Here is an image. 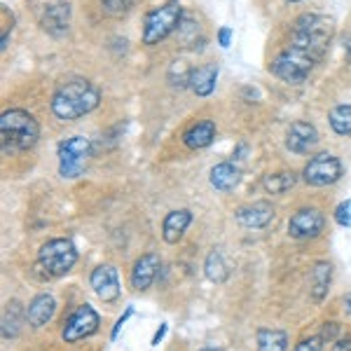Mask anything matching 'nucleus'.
<instances>
[{
	"label": "nucleus",
	"mask_w": 351,
	"mask_h": 351,
	"mask_svg": "<svg viewBox=\"0 0 351 351\" xmlns=\"http://www.w3.org/2000/svg\"><path fill=\"white\" fill-rule=\"evenodd\" d=\"M54 311H56L54 298L49 295V293H40V295L33 298L31 304L26 307V321H28V326H33V328L47 326L49 321H52Z\"/></svg>",
	"instance_id": "nucleus-16"
},
{
	"label": "nucleus",
	"mask_w": 351,
	"mask_h": 351,
	"mask_svg": "<svg viewBox=\"0 0 351 351\" xmlns=\"http://www.w3.org/2000/svg\"><path fill=\"white\" fill-rule=\"evenodd\" d=\"M89 281H92L96 298L104 300V302H115L120 298V276H117V269L112 265H99L92 271Z\"/></svg>",
	"instance_id": "nucleus-11"
},
{
	"label": "nucleus",
	"mask_w": 351,
	"mask_h": 351,
	"mask_svg": "<svg viewBox=\"0 0 351 351\" xmlns=\"http://www.w3.org/2000/svg\"><path fill=\"white\" fill-rule=\"evenodd\" d=\"M24 309L21 304L12 300V302L5 307V314H3V339H14L19 335L21 330V324H24Z\"/></svg>",
	"instance_id": "nucleus-24"
},
{
	"label": "nucleus",
	"mask_w": 351,
	"mask_h": 351,
	"mask_svg": "<svg viewBox=\"0 0 351 351\" xmlns=\"http://www.w3.org/2000/svg\"><path fill=\"white\" fill-rule=\"evenodd\" d=\"M77 263V248L71 239H49L38 251V265L49 276H64Z\"/></svg>",
	"instance_id": "nucleus-5"
},
{
	"label": "nucleus",
	"mask_w": 351,
	"mask_h": 351,
	"mask_svg": "<svg viewBox=\"0 0 351 351\" xmlns=\"http://www.w3.org/2000/svg\"><path fill=\"white\" fill-rule=\"evenodd\" d=\"M134 314V307H127V311L120 316V319L115 321V328H112V332H110V339H117V335H120V330H122V326L127 324V319Z\"/></svg>",
	"instance_id": "nucleus-32"
},
{
	"label": "nucleus",
	"mask_w": 351,
	"mask_h": 351,
	"mask_svg": "<svg viewBox=\"0 0 351 351\" xmlns=\"http://www.w3.org/2000/svg\"><path fill=\"white\" fill-rule=\"evenodd\" d=\"M216 80H218V66L206 64V66L192 71L190 89L197 96H208V94H213V89H216Z\"/></svg>",
	"instance_id": "nucleus-21"
},
{
	"label": "nucleus",
	"mask_w": 351,
	"mask_h": 351,
	"mask_svg": "<svg viewBox=\"0 0 351 351\" xmlns=\"http://www.w3.org/2000/svg\"><path fill=\"white\" fill-rule=\"evenodd\" d=\"M190 223H192V213L188 211V208H178V211L167 213V218H164V223H162L164 241H167V243H178Z\"/></svg>",
	"instance_id": "nucleus-18"
},
{
	"label": "nucleus",
	"mask_w": 351,
	"mask_h": 351,
	"mask_svg": "<svg viewBox=\"0 0 351 351\" xmlns=\"http://www.w3.org/2000/svg\"><path fill=\"white\" fill-rule=\"evenodd\" d=\"M316 143H319V132H316L314 124L298 120L288 127L286 148L291 152H295V155H304V152H309L311 148H316Z\"/></svg>",
	"instance_id": "nucleus-12"
},
{
	"label": "nucleus",
	"mask_w": 351,
	"mask_h": 351,
	"mask_svg": "<svg viewBox=\"0 0 351 351\" xmlns=\"http://www.w3.org/2000/svg\"><path fill=\"white\" fill-rule=\"evenodd\" d=\"M239 178H241V173H239V167H237L234 162H220L211 169V173H208L211 185L220 192L234 190L237 183H239Z\"/></svg>",
	"instance_id": "nucleus-20"
},
{
	"label": "nucleus",
	"mask_w": 351,
	"mask_h": 351,
	"mask_svg": "<svg viewBox=\"0 0 351 351\" xmlns=\"http://www.w3.org/2000/svg\"><path fill=\"white\" fill-rule=\"evenodd\" d=\"M134 0H101V10H104L106 16H112V19H122L132 12Z\"/></svg>",
	"instance_id": "nucleus-27"
},
{
	"label": "nucleus",
	"mask_w": 351,
	"mask_h": 351,
	"mask_svg": "<svg viewBox=\"0 0 351 351\" xmlns=\"http://www.w3.org/2000/svg\"><path fill=\"white\" fill-rule=\"evenodd\" d=\"M164 335H167V324H162L160 328H157V332H155V335H152V347H157V344H160L162 342V339H164Z\"/></svg>",
	"instance_id": "nucleus-35"
},
{
	"label": "nucleus",
	"mask_w": 351,
	"mask_h": 351,
	"mask_svg": "<svg viewBox=\"0 0 351 351\" xmlns=\"http://www.w3.org/2000/svg\"><path fill=\"white\" fill-rule=\"evenodd\" d=\"M162 260L157 253H148V256H141L138 260L134 263V269H132V288L134 291H148L152 286L157 276V269H160Z\"/></svg>",
	"instance_id": "nucleus-14"
},
{
	"label": "nucleus",
	"mask_w": 351,
	"mask_h": 351,
	"mask_svg": "<svg viewBox=\"0 0 351 351\" xmlns=\"http://www.w3.org/2000/svg\"><path fill=\"white\" fill-rule=\"evenodd\" d=\"M202 351H216V349H202Z\"/></svg>",
	"instance_id": "nucleus-39"
},
{
	"label": "nucleus",
	"mask_w": 351,
	"mask_h": 351,
	"mask_svg": "<svg viewBox=\"0 0 351 351\" xmlns=\"http://www.w3.org/2000/svg\"><path fill=\"white\" fill-rule=\"evenodd\" d=\"M190 77H192V68H188L183 64V61H176L171 66V71H169V82H171V87H190Z\"/></svg>",
	"instance_id": "nucleus-28"
},
{
	"label": "nucleus",
	"mask_w": 351,
	"mask_h": 351,
	"mask_svg": "<svg viewBox=\"0 0 351 351\" xmlns=\"http://www.w3.org/2000/svg\"><path fill=\"white\" fill-rule=\"evenodd\" d=\"M230 43H232V28L223 26L218 31V45H220V47H230Z\"/></svg>",
	"instance_id": "nucleus-33"
},
{
	"label": "nucleus",
	"mask_w": 351,
	"mask_h": 351,
	"mask_svg": "<svg viewBox=\"0 0 351 351\" xmlns=\"http://www.w3.org/2000/svg\"><path fill=\"white\" fill-rule=\"evenodd\" d=\"M271 218H274V206H271L269 202H253L237 211V223L243 225V228H253V230L267 228L271 223Z\"/></svg>",
	"instance_id": "nucleus-13"
},
{
	"label": "nucleus",
	"mask_w": 351,
	"mask_h": 351,
	"mask_svg": "<svg viewBox=\"0 0 351 351\" xmlns=\"http://www.w3.org/2000/svg\"><path fill=\"white\" fill-rule=\"evenodd\" d=\"M101 92L84 77H71L61 82L52 96V112L61 122H75L99 108Z\"/></svg>",
	"instance_id": "nucleus-1"
},
{
	"label": "nucleus",
	"mask_w": 351,
	"mask_h": 351,
	"mask_svg": "<svg viewBox=\"0 0 351 351\" xmlns=\"http://www.w3.org/2000/svg\"><path fill=\"white\" fill-rule=\"evenodd\" d=\"M328 120H330V127L335 134L351 136V104L335 106L330 110V115H328Z\"/></svg>",
	"instance_id": "nucleus-26"
},
{
	"label": "nucleus",
	"mask_w": 351,
	"mask_h": 351,
	"mask_svg": "<svg viewBox=\"0 0 351 351\" xmlns=\"http://www.w3.org/2000/svg\"><path fill=\"white\" fill-rule=\"evenodd\" d=\"M324 342H326V339L321 335H314L309 339H302V342L295 347V351H324Z\"/></svg>",
	"instance_id": "nucleus-30"
},
{
	"label": "nucleus",
	"mask_w": 351,
	"mask_h": 351,
	"mask_svg": "<svg viewBox=\"0 0 351 351\" xmlns=\"http://www.w3.org/2000/svg\"><path fill=\"white\" fill-rule=\"evenodd\" d=\"M298 183V173L295 171H279V173H267L263 178V188L269 195H284Z\"/></svg>",
	"instance_id": "nucleus-25"
},
{
	"label": "nucleus",
	"mask_w": 351,
	"mask_h": 351,
	"mask_svg": "<svg viewBox=\"0 0 351 351\" xmlns=\"http://www.w3.org/2000/svg\"><path fill=\"white\" fill-rule=\"evenodd\" d=\"M38 138H40V127H38V120L31 112H26L21 108H12L0 115V143H3V155L33 148V145L38 143Z\"/></svg>",
	"instance_id": "nucleus-3"
},
{
	"label": "nucleus",
	"mask_w": 351,
	"mask_h": 351,
	"mask_svg": "<svg viewBox=\"0 0 351 351\" xmlns=\"http://www.w3.org/2000/svg\"><path fill=\"white\" fill-rule=\"evenodd\" d=\"M344 311H347V314L351 316V293L347 298H344Z\"/></svg>",
	"instance_id": "nucleus-37"
},
{
	"label": "nucleus",
	"mask_w": 351,
	"mask_h": 351,
	"mask_svg": "<svg viewBox=\"0 0 351 351\" xmlns=\"http://www.w3.org/2000/svg\"><path fill=\"white\" fill-rule=\"evenodd\" d=\"M40 24L52 36H64L71 26V5L68 3H54L47 5L40 16Z\"/></svg>",
	"instance_id": "nucleus-15"
},
{
	"label": "nucleus",
	"mask_w": 351,
	"mask_h": 351,
	"mask_svg": "<svg viewBox=\"0 0 351 351\" xmlns=\"http://www.w3.org/2000/svg\"><path fill=\"white\" fill-rule=\"evenodd\" d=\"M335 36V21L324 14H302L295 19L291 33V43L288 47L295 52L304 54L314 64H319L326 56L328 47Z\"/></svg>",
	"instance_id": "nucleus-2"
},
{
	"label": "nucleus",
	"mask_w": 351,
	"mask_h": 351,
	"mask_svg": "<svg viewBox=\"0 0 351 351\" xmlns=\"http://www.w3.org/2000/svg\"><path fill=\"white\" fill-rule=\"evenodd\" d=\"M204 274H206L208 281H213V284H225L230 276V265L225 263V256L220 248H213L211 253H208L206 263H204Z\"/></svg>",
	"instance_id": "nucleus-22"
},
{
	"label": "nucleus",
	"mask_w": 351,
	"mask_h": 351,
	"mask_svg": "<svg viewBox=\"0 0 351 351\" xmlns=\"http://www.w3.org/2000/svg\"><path fill=\"white\" fill-rule=\"evenodd\" d=\"M339 176H342V164H339L337 157L330 155V152H319V155H314L302 171L304 183L311 185V188H326V185L337 183Z\"/></svg>",
	"instance_id": "nucleus-8"
},
{
	"label": "nucleus",
	"mask_w": 351,
	"mask_h": 351,
	"mask_svg": "<svg viewBox=\"0 0 351 351\" xmlns=\"http://www.w3.org/2000/svg\"><path fill=\"white\" fill-rule=\"evenodd\" d=\"M339 335V324H335V321H328V324H324V330H321V337L328 339V342H332Z\"/></svg>",
	"instance_id": "nucleus-31"
},
{
	"label": "nucleus",
	"mask_w": 351,
	"mask_h": 351,
	"mask_svg": "<svg viewBox=\"0 0 351 351\" xmlns=\"http://www.w3.org/2000/svg\"><path fill=\"white\" fill-rule=\"evenodd\" d=\"M335 223L342 225V228H351V199L342 202L335 208Z\"/></svg>",
	"instance_id": "nucleus-29"
},
{
	"label": "nucleus",
	"mask_w": 351,
	"mask_h": 351,
	"mask_svg": "<svg viewBox=\"0 0 351 351\" xmlns=\"http://www.w3.org/2000/svg\"><path fill=\"white\" fill-rule=\"evenodd\" d=\"M314 61L302 56L295 49L286 47L284 52L274 59L271 64V73H274L279 80H284L286 84H302L309 77V73L314 71Z\"/></svg>",
	"instance_id": "nucleus-7"
},
{
	"label": "nucleus",
	"mask_w": 351,
	"mask_h": 351,
	"mask_svg": "<svg viewBox=\"0 0 351 351\" xmlns=\"http://www.w3.org/2000/svg\"><path fill=\"white\" fill-rule=\"evenodd\" d=\"M101 326V319L96 314L94 307L89 304H80L71 316L64 321V328H61V337L64 342H77V339L92 337Z\"/></svg>",
	"instance_id": "nucleus-9"
},
{
	"label": "nucleus",
	"mask_w": 351,
	"mask_h": 351,
	"mask_svg": "<svg viewBox=\"0 0 351 351\" xmlns=\"http://www.w3.org/2000/svg\"><path fill=\"white\" fill-rule=\"evenodd\" d=\"M330 279H332V267L330 263L321 260L316 263L314 267L309 271V295L314 302H321L326 295H328V286H330Z\"/></svg>",
	"instance_id": "nucleus-19"
},
{
	"label": "nucleus",
	"mask_w": 351,
	"mask_h": 351,
	"mask_svg": "<svg viewBox=\"0 0 351 351\" xmlns=\"http://www.w3.org/2000/svg\"><path fill=\"white\" fill-rule=\"evenodd\" d=\"M332 351H351V337H342L332 344Z\"/></svg>",
	"instance_id": "nucleus-34"
},
{
	"label": "nucleus",
	"mask_w": 351,
	"mask_h": 351,
	"mask_svg": "<svg viewBox=\"0 0 351 351\" xmlns=\"http://www.w3.org/2000/svg\"><path fill=\"white\" fill-rule=\"evenodd\" d=\"M344 56H347V61L351 64V38H347V40H344Z\"/></svg>",
	"instance_id": "nucleus-36"
},
{
	"label": "nucleus",
	"mask_w": 351,
	"mask_h": 351,
	"mask_svg": "<svg viewBox=\"0 0 351 351\" xmlns=\"http://www.w3.org/2000/svg\"><path fill=\"white\" fill-rule=\"evenodd\" d=\"M56 155H59V173L64 178H77L84 171V162L92 155V141L84 136H71L61 141Z\"/></svg>",
	"instance_id": "nucleus-6"
},
{
	"label": "nucleus",
	"mask_w": 351,
	"mask_h": 351,
	"mask_svg": "<svg viewBox=\"0 0 351 351\" xmlns=\"http://www.w3.org/2000/svg\"><path fill=\"white\" fill-rule=\"evenodd\" d=\"M183 21V8L178 0H167L160 8L150 10L143 19V45H160L164 38L176 33Z\"/></svg>",
	"instance_id": "nucleus-4"
},
{
	"label": "nucleus",
	"mask_w": 351,
	"mask_h": 351,
	"mask_svg": "<svg viewBox=\"0 0 351 351\" xmlns=\"http://www.w3.org/2000/svg\"><path fill=\"white\" fill-rule=\"evenodd\" d=\"M258 351H286L288 349V335L284 330L274 328H260L256 332Z\"/></svg>",
	"instance_id": "nucleus-23"
},
{
	"label": "nucleus",
	"mask_w": 351,
	"mask_h": 351,
	"mask_svg": "<svg viewBox=\"0 0 351 351\" xmlns=\"http://www.w3.org/2000/svg\"><path fill=\"white\" fill-rule=\"evenodd\" d=\"M326 218L319 208H300L288 220V234L293 239H316L324 232Z\"/></svg>",
	"instance_id": "nucleus-10"
},
{
	"label": "nucleus",
	"mask_w": 351,
	"mask_h": 351,
	"mask_svg": "<svg viewBox=\"0 0 351 351\" xmlns=\"http://www.w3.org/2000/svg\"><path fill=\"white\" fill-rule=\"evenodd\" d=\"M291 3H302V0H291Z\"/></svg>",
	"instance_id": "nucleus-38"
},
{
	"label": "nucleus",
	"mask_w": 351,
	"mask_h": 351,
	"mask_svg": "<svg viewBox=\"0 0 351 351\" xmlns=\"http://www.w3.org/2000/svg\"><path fill=\"white\" fill-rule=\"evenodd\" d=\"M213 138H216V122H211V120H202V122L192 124L183 134V143L188 145L190 150L208 148V145L213 143Z\"/></svg>",
	"instance_id": "nucleus-17"
}]
</instances>
